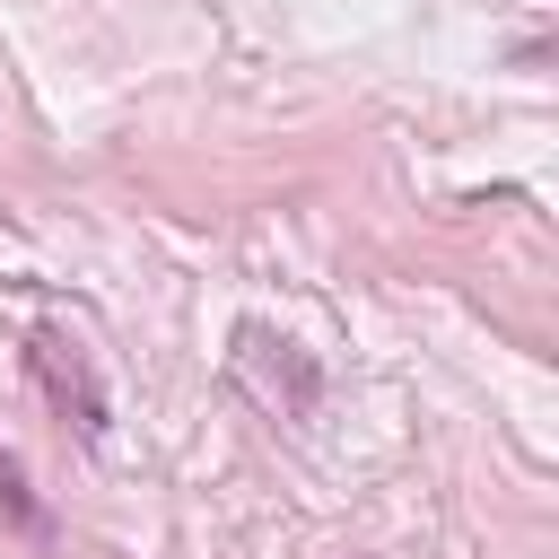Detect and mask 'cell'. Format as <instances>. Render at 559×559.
Masks as SVG:
<instances>
[{"instance_id": "cell-1", "label": "cell", "mask_w": 559, "mask_h": 559, "mask_svg": "<svg viewBox=\"0 0 559 559\" xmlns=\"http://www.w3.org/2000/svg\"><path fill=\"white\" fill-rule=\"evenodd\" d=\"M227 376L271 411V419H306L314 411V393H323V376H314V358L288 341V332H271V323H245L236 332V349H227Z\"/></svg>"}, {"instance_id": "cell-2", "label": "cell", "mask_w": 559, "mask_h": 559, "mask_svg": "<svg viewBox=\"0 0 559 559\" xmlns=\"http://www.w3.org/2000/svg\"><path fill=\"white\" fill-rule=\"evenodd\" d=\"M26 376L52 393V411H70V419H79V437H87V445L105 437V393H96L87 358H79L61 332H35V341H26Z\"/></svg>"}, {"instance_id": "cell-3", "label": "cell", "mask_w": 559, "mask_h": 559, "mask_svg": "<svg viewBox=\"0 0 559 559\" xmlns=\"http://www.w3.org/2000/svg\"><path fill=\"white\" fill-rule=\"evenodd\" d=\"M0 515H9V524H26V533H44V524H52V515L35 507V489H26V472H17V454H9V445H0Z\"/></svg>"}]
</instances>
